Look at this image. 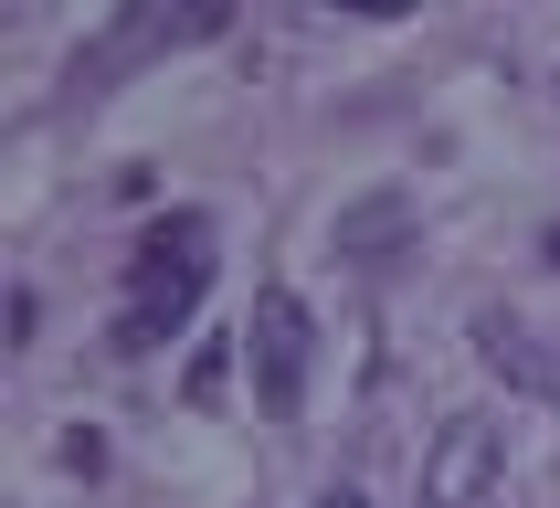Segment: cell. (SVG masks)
Returning <instances> with one entry per match:
<instances>
[{"mask_svg":"<svg viewBox=\"0 0 560 508\" xmlns=\"http://www.w3.org/2000/svg\"><path fill=\"white\" fill-rule=\"evenodd\" d=\"M201 286H212V212H159L127 254V318H117V349H159L201 308Z\"/></svg>","mask_w":560,"mask_h":508,"instance_id":"6da1fadb","label":"cell"},{"mask_svg":"<svg viewBox=\"0 0 560 508\" xmlns=\"http://www.w3.org/2000/svg\"><path fill=\"white\" fill-rule=\"evenodd\" d=\"M412 487H423V508H498L508 435L487 424V413H444L434 444H423V466H412Z\"/></svg>","mask_w":560,"mask_h":508,"instance_id":"7a4b0ae2","label":"cell"},{"mask_svg":"<svg viewBox=\"0 0 560 508\" xmlns=\"http://www.w3.org/2000/svg\"><path fill=\"white\" fill-rule=\"evenodd\" d=\"M244 349H254V403H265V413H296V403H307V360H317V318L296 308V286H254V318H244Z\"/></svg>","mask_w":560,"mask_h":508,"instance_id":"3957f363","label":"cell"},{"mask_svg":"<svg viewBox=\"0 0 560 508\" xmlns=\"http://www.w3.org/2000/svg\"><path fill=\"white\" fill-rule=\"evenodd\" d=\"M476 360H487V371H498L508 392H529V403L550 392V349H539V339H529V328H518L508 308H476Z\"/></svg>","mask_w":560,"mask_h":508,"instance_id":"277c9868","label":"cell"},{"mask_svg":"<svg viewBox=\"0 0 560 508\" xmlns=\"http://www.w3.org/2000/svg\"><path fill=\"white\" fill-rule=\"evenodd\" d=\"M402 233H412V201H402V190H371V201H349V212H339L328 244H339L349 265H371V254H392Z\"/></svg>","mask_w":560,"mask_h":508,"instance_id":"5b68a950","label":"cell"},{"mask_svg":"<svg viewBox=\"0 0 560 508\" xmlns=\"http://www.w3.org/2000/svg\"><path fill=\"white\" fill-rule=\"evenodd\" d=\"M222 381H233V339H201V349H190V371H180V403H190V413H212V403H222Z\"/></svg>","mask_w":560,"mask_h":508,"instance_id":"8992f818","label":"cell"},{"mask_svg":"<svg viewBox=\"0 0 560 508\" xmlns=\"http://www.w3.org/2000/svg\"><path fill=\"white\" fill-rule=\"evenodd\" d=\"M317 508H371V498H360V487H328V498H317Z\"/></svg>","mask_w":560,"mask_h":508,"instance_id":"52a82bcc","label":"cell"},{"mask_svg":"<svg viewBox=\"0 0 560 508\" xmlns=\"http://www.w3.org/2000/svg\"><path fill=\"white\" fill-rule=\"evenodd\" d=\"M550 265H560V233H550Z\"/></svg>","mask_w":560,"mask_h":508,"instance_id":"ba28073f","label":"cell"}]
</instances>
